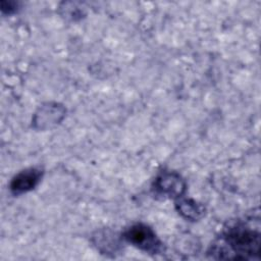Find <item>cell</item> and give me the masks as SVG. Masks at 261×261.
<instances>
[{"mask_svg":"<svg viewBox=\"0 0 261 261\" xmlns=\"http://www.w3.org/2000/svg\"><path fill=\"white\" fill-rule=\"evenodd\" d=\"M260 252L259 228L239 224L230 227L223 236L222 244L214 246L212 253L219 258L257 259Z\"/></svg>","mask_w":261,"mask_h":261,"instance_id":"1","label":"cell"},{"mask_svg":"<svg viewBox=\"0 0 261 261\" xmlns=\"http://www.w3.org/2000/svg\"><path fill=\"white\" fill-rule=\"evenodd\" d=\"M124 239L132 245L148 253L155 254L161 250V243L155 232L149 226L142 223L132 225L124 232Z\"/></svg>","mask_w":261,"mask_h":261,"instance_id":"2","label":"cell"},{"mask_svg":"<svg viewBox=\"0 0 261 261\" xmlns=\"http://www.w3.org/2000/svg\"><path fill=\"white\" fill-rule=\"evenodd\" d=\"M154 191L157 195L166 198H179L186 191V182L175 172H164L154 182Z\"/></svg>","mask_w":261,"mask_h":261,"instance_id":"3","label":"cell"},{"mask_svg":"<svg viewBox=\"0 0 261 261\" xmlns=\"http://www.w3.org/2000/svg\"><path fill=\"white\" fill-rule=\"evenodd\" d=\"M65 109L59 104L48 103L43 105L34 117V125L37 128L45 129L56 125L64 117Z\"/></svg>","mask_w":261,"mask_h":261,"instance_id":"4","label":"cell"},{"mask_svg":"<svg viewBox=\"0 0 261 261\" xmlns=\"http://www.w3.org/2000/svg\"><path fill=\"white\" fill-rule=\"evenodd\" d=\"M42 172L37 168H30L17 173L10 182V190L15 195H20L33 190L40 181Z\"/></svg>","mask_w":261,"mask_h":261,"instance_id":"5","label":"cell"},{"mask_svg":"<svg viewBox=\"0 0 261 261\" xmlns=\"http://www.w3.org/2000/svg\"><path fill=\"white\" fill-rule=\"evenodd\" d=\"M177 211L187 219L198 220L204 214V208L191 199H179L176 202Z\"/></svg>","mask_w":261,"mask_h":261,"instance_id":"6","label":"cell"},{"mask_svg":"<svg viewBox=\"0 0 261 261\" xmlns=\"http://www.w3.org/2000/svg\"><path fill=\"white\" fill-rule=\"evenodd\" d=\"M96 241L95 244L99 248L100 251H102L105 254H109L110 252H115L118 248V241L115 238V234H109L106 232H100L95 237Z\"/></svg>","mask_w":261,"mask_h":261,"instance_id":"7","label":"cell"},{"mask_svg":"<svg viewBox=\"0 0 261 261\" xmlns=\"http://www.w3.org/2000/svg\"><path fill=\"white\" fill-rule=\"evenodd\" d=\"M17 4L15 2L12 1H1V10L2 12H6V13H11L13 11H15Z\"/></svg>","mask_w":261,"mask_h":261,"instance_id":"8","label":"cell"}]
</instances>
